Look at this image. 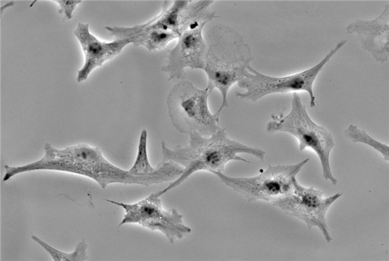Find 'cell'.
Returning <instances> with one entry per match:
<instances>
[{
    "label": "cell",
    "instance_id": "obj_6",
    "mask_svg": "<svg viewBox=\"0 0 389 261\" xmlns=\"http://www.w3.org/2000/svg\"><path fill=\"white\" fill-rule=\"evenodd\" d=\"M209 94L207 87L199 89L185 79L173 85L166 97V106L170 122L178 131L210 136L221 128V112L212 114L209 109Z\"/></svg>",
    "mask_w": 389,
    "mask_h": 261
},
{
    "label": "cell",
    "instance_id": "obj_16",
    "mask_svg": "<svg viewBox=\"0 0 389 261\" xmlns=\"http://www.w3.org/2000/svg\"><path fill=\"white\" fill-rule=\"evenodd\" d=\"M157 169V166H152L147 153V131L141 130L137 149V154L132 166L128 170L131 174L143 176L153 174Z\"/></svg>",
    "mask_w": 389,
    "mask_h": 261
},
{
    "label": "cell",
    "instance_id": "obj_14",
    "mask_svg": "<svg viewBox=\"0 0 389 261\" xmlns=\"http://www.w3.org/2000/svg\"><path fill=\"white\" fill-rule=\"evenodd\" d=\"M30 238L40 245L54 261H85L89 259L87 250L88 243L85 239H82L77 243L72 252L66 253L50 245L34 234H32Z\"/></svg>",
    "mask_w": 389,
    "mask_h": 261
},
{
    "label": "cell",
    "instance_id": "obj_9",
    "mask_svg": "<svg viewBox=\"0 0 389 261\" xmlns=\"http://www.w3.org/2000/svg\"><path fill=\"white\" fill-rule=\"evenodd\" d=\"M158 191L134 203H124L105 199L108 202L121 207L124 214L118 226L137 224L151 231H158L173 244L177 239L190 233L191 229L183 222V216L175 208L166 210Z\"/></svg>",
    "mask_w": 389,
    "mask_h": 261
},
{
    "label": "cell",
    "instance_id": "obj_13",
    "mask_svg": "<svg viewBox=\"0 0 389 261\" xmlns=\"http://www.w3.org/2000/svg\"><path fill=\"white\" fill-rule=\"evenodd\" d=\"M349 34L354 35L361 47L378 62L389 59V4L373 19L357 18L346 27Z\"/></svg>",
    "mask_w": 389,
    "mask_h": 261
},
{
    "label": "cell",
    "instance_id": "obj_7",
    "mask_svg": "<svg viewBox=\"0 0 389 261\" xmlns=\"http://www.w3.org/2000/svg\"><path fill=\"white\" fill-rule=\"evenodd\" d=\"M346 43L345 40L338 42L315 65L286 76L267 75L255 70L250 65L245 77L237 83L238 86L245 92L236 91V96L255 102L271 94L306 92L310 98V107L316 108L317 101L313 92L315 80L323 67Z\"/></svg>",
    "mask_w": 389,
    "mask_h": 261
},
{
    "label": "cell",
    "instance_id": "obj_11",
    "mask_svg": "<svg viewBox=\"0 0 389 261\" xmlns=\"http://www.w3.org/2000/svg\"><path fill=\"white\" fill-rule=\"evenodd\" d=\"M207 20H199L187 27L178 38L175 46L168 50L166 61L161 67L169 80L185 78V69H202L207 51L203 30Z\"/></svg>",
    "mask_w": 389,
    "mask_h": 261
},
{
    "label": "cell",
    "instance_id": "obj_12",
    "mask_svg": "<svg viewBox=\"0 0 389 261\" xmlns=\"http://www.w3.org/2000/svg\"><path fill=\"white\" fill-rule=\"evenodd\" d=\"M84 54L83 66L77 72L78 83L85 81L96 68L101 66L121 53L130 42L115 38L110 42L101 41L89 30V24L79 23L74 32Z\"/></svg>",
    "mask_w": 389,
    "mask_h": 261
},
{
    "label": "cell",
    "instance_id": "obj_1",
    "mask_svg": "<svg viewBox=\"0 0 389 261\" xmlns=\"http://www.w3.org/2000/svg\"><path fill=\"white\" fill-rule=\"evenodd\" d=\"M44 150V156L34 162L21 166L5 165L6 173L3 181H8L16 175L23 173L48 170L90 178L105 189L112 183L149 186L173 181L183 171V167L175 162L161 161L156 165L157 169L153 174L134 175L107 160L98 147L83 143L57 149L47 142Z\"/></svg>",
    "mask_w": 389,
    "mask_h": 261
},
{
    "label": "cell",
    "instance_id": "obj_3",
    "mask_svg": "<svg viewBox=\"0 0 389 261\" xmlns=\"http://www.w3.org/2000/svg\"><path fill=\"white\" fill-rule=\"evenodd\" d=\"M214 2L165 1L160 13L145 23L132 27L105 26V29L115 38L127 40L134 46H143L151 51L161 49L191 24L216 18L211 9Z\"/></svg>",
    "mask_w": 389,
    "mask_h": 261
},
{
    "label": "cell",
    "instance_id": "obj_5",
    "mask_svg": "<svg viewBox=\"0 0 389 261\" xmlns=\"http://www.w3.org/2000/svg\"><path fill=\"white\" fill-rule=\"evenodd\" d=\"M268 133L286 132L298 141V149H310L317 154L322 168L323 176L332 185L337 183L330 162L331 151L335 146L331 133L324 126L314 122L308 115L298 93H293L291 109L287 114H272L266 125Z\"/></svg>",
    "mask_w": 389,
    "mask_h": 261
},
{
    "label": "cell",
    "instance_id": "obj_8",
    "mask_svg": "<svg viewBox=\"0 0 389 261\" xmlns=\"http://www.w3.org/2000/svg\"><path fill=\"white\" fill-rule=\"evenodd\" d=\"M308 161L306 158L294 164H269L260 174L251 177L228 176L223 172L214 174L248 202L263 200L272 204L292 191L296 175Z\"/></svg>",
    "mask_w": 389,
    "mask_h": 261
},
{
    "label": "cell",
    "instance_id": "obj_15",
    "mask_svg": "<svg viewBox=\"0 0 389 261\" xmlns=\"http://www.w3.org/2000/svg\"><path fill=\"white\" fill-rule=\"evenodd\" d=\"M344 133L346 138L352 142L361 143L372 147L382 155L384 160L388 162L389 146L387 144L376 140L365 130L354 124H350L344 130Z\"/></svg>",
    "mask_w": 389,
    "mask_h": 261
},
{
    "label": "cell",
    "instance_id": "obj_17",
    "mask_svg": "<svg viewBox=\"0 0 389 261\" xmlns=\"http://www.w3.org/2000/svg\"><path fill=\"white\" fill-rule=\"evenodd\" d=\"M59 7V13H62L67 19H71L76 7L82 1H54Z\"/></svg>",
    "mask_w": 389,
    "mask_h": 261
},
{
    "label": "cell",
    "instance_id": "obj_2",
    "mask_svg": "<svg viewBox=\"0 0 389 261\" xmlns=\"http://www.w3.org/2000/svg\"><path fill=\"white\" fill-rule=\"evenodd\" d=\"M189 135V143L185 146H177L171 149L163 140L161 142L162 161L175 162L183 167V171L166 188L158 190L161 196L178 187L195 172H223L226 164L231 161L250 163L240 157L239 154H248L261 161H264L265 157L264 150L231 139L225 128H221L210 136H204L198 133H192Z\"/></svg>",
    "mask_w": 389,
    "mask_h": 261
},
{
    "label": "cell",
    "instance_id": "obj_4",
    "mask_svg": "<svg viewBox=\"0 0 389 261\" xmlns=\"http://www.w3.org/2000/svg\"><path fill=\"white\" fill-rule=\"evenodd\" d=\"M204 37L207 51L202 70L208 78L209 93L214 89L221 93L222 102L218 110L221 112L228 107V90L245 77L253 56L243 35L229 26L214 25Z\"/></svg>",
    "mask_w": 389,
    "mask_h": 261
},
{
    "label": "cell",
    "instance_id": "obj_10",
    "mask_svg": "<svg viewBox=\"0 0 389 261\" xmlns=\"http://www.w3.org/2000/svg\"><path fill=\"white\" fill-rule=\"evenodd\" d=\"M342 195V193H337L325 196L321 190L303 186L296 179L292 191L272 205L288 215L300 219L308 229L317 227L326 242L330 243L332 238L327 224L326 214L333 202Z\"/></svg>",
    "mask_w": 389,
    "mask_h": 261
}]
</instances>
